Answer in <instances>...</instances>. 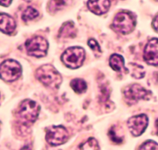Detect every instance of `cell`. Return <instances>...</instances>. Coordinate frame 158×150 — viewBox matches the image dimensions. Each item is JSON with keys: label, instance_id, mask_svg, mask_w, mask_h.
<instances>
[{"label": "cell", "instance_id": "16", "mask_svg": "<svg viewBox=\"0 0 158 150\" xmlns=\"http://www.w3.org/2000/svg\"><path fill=\"white\" fill-rule=\"evenodd\" d=\"M70 86L73 90L77 94H82V93L85 92L86 91V88H87L86 82L80 78L73 80L70 83Z\"/></svg>", "mask_w": 158, "mask_h": 150}, {"label": "cell", "instance_id": "15", "mask_svg": "<svg viewBox=\"0 0 158 150\" xmlns=\"http://www.w3.org/2000/svg\"><path fill=\"white\" fill-rule=\"evenodd\" d=\"M129 71L131 75L133 77H135L137 79L142 78L145 74L144 68L142 66H140V65L137 64V63H130Z\"/></svg>", "mask_w": 158, "mask_h": 150}, {"label": "cell", "instance_id": "11", "mask_svg": "<svg viewBox=\"0 0 158 150\" xmlns=\"http://www.w3.org/2000/svg\"><path fill=\"white\" fill-rule=\"evenodd\" d=\"M16 27V23L11 15L0 13V31L6 34H11Z\"/></svg>", "mask_w": 158, "mask_h": 150}, {"label": "cell", "instance_id": "13", "mask_svg": "<svg viewBox=\"0 0 158 150\" xmlns=\"http://www.w3.org/2000/svg\"><path fill=\"white\" fill-rule=\"evenodd\" d=\"M77 30L72 22H66L61 26L59 32V37L63 39H69L75 37Z\"/></svg>", "mask_w": 158, "mask_h": 150}, {"label": "cell", "instance_id": "6", "mask_svg": "<svg viewBox=\"0 0 158 150\" xmlns=\"http://www.w3.org/2000/svg\"><path fill=\"white\" fill-rule=\"evenodd\" d=\"M69 134L62 125H51L46 128V140L52 146L62 145L67 141Z\"/></svg>", "mask_w": 158, "mask_h": 150}, {"label": "cell", "instance_id": "18", "mask_svg": "<svg viewBox=\"0 0 158 150\" xmlns=\"http://www.w3.org/2000/svg\"><path fill=\"white\" fill-rule=\"evenodd\" d=\"M39 15L38 11L33 7H28L26 10L23 12V15H22V19L24 21H29V20H32L33 19L36 18Z\"/></svg>", "mask_w": 158, "mask_h": 150}, {"label": "cell", "instance_id": "4", "mask_svg": "<svg viewBox=\"0 0 158 150\" xmlns=\"http://www.w3.org/2000/svg\"><path fill=\"white\" fill-rule=\"evenodd\" d=\"M136 25L134 16L129 12H121L115 15L112 26L117 32L122 34H127L133 31Z\"/></svg>", "mask_w": 158, "mask_h": 150}, {"label": "cell", "instance_id": "21", "mask_svg": "<svg viewBox=\"0 0 158 150\" xmlns=\"http://www.w3.org/2000/svg\"><path fill=\"white\" fill-rule=\"evenodd\" d=\"M88 45H89V47L93 49L94 53L97 56L100 55L102 53L101 49H100V45H99V43H97L94 39H90V40L88 41Z\"/></svg>", "mask_w": 158, "mask_h": 150}, {"label": "cell", "instance_id": "23", "mask_svg": "<svg viewBox=\"0 0 158 150\" xmlns=\"http://www.w3.org/2000/svg\"><path fill=\"white\" fill-rule=\"evenodd\" d=\"M12 3V1L11 0H8V1H0V5L2 6H5V7H8Z\"/></svg>", "mask_w": 158, "mask_h": 150}, {"label": "cell", "instance_id": "10", "mask_svg": "<svg viewBox=\"0 0 158 150\" xmlns=\"http://www.w3.org/2000/svg\"><path fill=\"white\" fill-rule=\"evenodd\" d=\"M146 63L153 66L158 65V39L153 38L148 43L143 52Z\"/></svg>", "mask_w": 158, "mask_h": 150}, {"label": "cell", "instance_id": "22", "mask_svg": "<svg viewBox=\"0 0 158 150\" xmlns=\"http://www.w3.org/2000/svg\"><path fill=\"white\" fill-rule=\"evenodd\" d=\"M153 27H154V29H155V31H157L158 32V14L157 15H156L155 17H154V20H153Z\"/></svg>", "mask_w": 158, "mask_h": 150}, {"label": "cell", "instance_id": "7", "mask_svg": "<svg viewBox=\"0 0 158 150\" xmlns=\"http://www.w3.org/2000/svg\"><path fill=\"white\" fill-rule=\"evenodd\" d=\"M47 41L41 36H35L26 42V49L28 54L32 57H43L47 53Z\"/></svg>", "mask_w": 158, "mask_h": 150}, {"label": "cell", "instance_id": "3", "mask_svg": "<svg viewBox=\"0 0 158 150\" xmlns=\"http://www.w3.org/2000/svg\"><path fill=\"white\" fill-rule=\"evenodd\" d=\"M62 61L66 66L72 69L80 67L85 60V51L79 46L68 48L62 55Z\"/></svg>", "mask_w": 158, "mask_h": 150}, {"label": "cell", "instance_id": "1", "mask_svg": "<svg viewBox=\"0 0 158 150\" xmlns=\"http://www.w3.org/2000/svg\"><path fill=\"white\" fill-rule=\"evenodd\" d=\"M35 75L37 79L48 88H58L62 83L60 74L50 64L40 66L35 72Z\"/></svg>", "mask_w": 158, "mask_h": 150}, {"label": "cell", "instance_id": "9", "mask_svg": "<svg viewBox=\"0 0 158 150\" xmlns=\"http://www.w3.org/2000/svg\"><path fill=\"white\" fill-rule=\"evenodd\" d=\"M148 118L144 114L133 116L127 122L130 131L134 136H139L143 134L148 127Z\"/></svg>", "mask_w": 158, "mask_h": 150}, {"label": "cell", "instance_id": "8", "mask_svg": "<svg viewBox=\"0 0 158 150\" xmlns=\"http://www.w3.org/2000/svg\"><path fill=\"white\" fill-rule=\"evenodd\" d=\"M124 96L126 101L130 104L136 103L140 100H147L151 96V93L140 84H132L125 88Z\"/></svg>", "mask_w": 158, "mask_h": 150}, {"label": "cell", "instance_id": "5", "mask_svg": "<svg viewBox=\"0 0 158 150\" xmlns=\"http://www.w3.org/2000/svg\"><path fill=\"white\" fill-rule=\"evenodd\" d=\"M21 65L15 60H6L0 65V78L4 81H14L21 76Z\"/></svg>", "mask_w": 158, "mask_h": 150}, {"label": "cell", "instance_id": "24", "mask_svg": "<svg viewBox=\"0 0 158 150\" xmlns=\"http://www.w3.org/2000/svg\"><path fill=\"white\" fill-rule=\"evenodd\" d=\"M20 150H31V148L29 146V145H26V146L23 147Z\"/></svg>", "mask_w": 158, "mask_h": 150}, {"label": "cell", "instance_id": "12", "mask_svg": "<svg viewBox=\"0 0 158 150\" xmlns=\"http://www.w3.org/2000/svg\"><path fill=\"white\" fill-rule=\"evenodd\" d=\"M87 6L89 10L96 15H103L106 13L110 6V1H88Z\"/></svg>", "mask_w": 158, "mask_h": 150}, {"label": "cell", "instance_id": "25", "mask_svg": "<svg viewBox=\"0 0 158 150\" xmlns=\"http://www.w3.org/2000/svg\"><path fill=\"white\" fill-rule=\"evenodd\" d=\"M155 126H156V129H157V135H158V118L157 119L155 122Z\"/></svg>", "mask_w": 158, "mask_h": 150}, {"label": "cell", "instance_id": "14", "mask_svg": "<svg viewBox=\"0 0 158 150\" xmlns=\"http://www.w3.org/2000/svg\"><path fill=\"white\" fill-rule=\"evenodd\" d=\"M110 66L115 71L122 72L127 71V69L124 66V60L123 57L119 54H113L110 58Z\"/></svg>", "mask_w": 158, "mask_h": 150}, {"label": "cell", "instance_id": "20", "mask_svg": "<svg viewBox=\"0 0 158 150\" xmlns=\"http://www.w3.org/2000/svg\"><path fill=\"white\" fill-rule=\"evenodd\" d=\"M109 136L110 137V139L113 141L114 142L117 144H120L123 142V137H120V136L118 135V134L117 133V131H116V128L115 127H112L110 128L109 131Z\"/></svg>", "mask_w": 158, "mask_h": 150}, {"label": "cell", "instance_id": "19", "mask_svg": "<svg viewBox=\"0 0 158 150\" xmlns=\"http://www.w3.org/2000/svg\"><path fill=\"white\" fill-rule=\"evenodd\" d=\"M140 150H158V143L152 140L147 141L141 145Z\"/></svg>", "mask_w": 158, "mask_h": 150}, {"label": "cell", "instance_id": "17", "mask_svg": "<svg viewBox=\"0 0 158 150\" xmlns=\"http://www.w3.org/2000/svg\"><path fill=\"white\" fill-rule=\"evenodd\" d=\"M77 150H99V145L94 138H89L87 141L80 144Z\"/></svg>", "mask_w": 158, "mask_h": 150}, {"label": "cell", "instance_id": "2", "mask_svg": "<svg viewBox=\"0 0 158 150\" xmlns=\"http://www.w3.org/2000/svg\"><path fill=\"white\" fill-rule=\"evenodd\" d=\"M40 105L32 100H25L20 104L18 110L19 118L24 123H32L40 113Z\"/></svg>", "mask_w": 158, "mask_h": 150}]
</instances>
